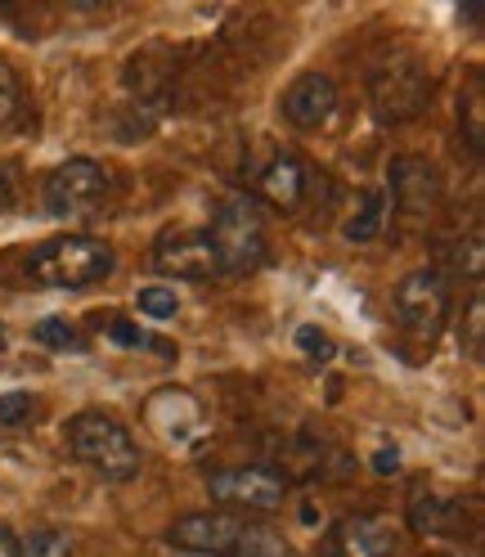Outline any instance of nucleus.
Instances as JSON below:
<instances>
[{
	"instance_id": "1",
	"label": "nucleus",
	"mask_w": 485,
	"mask_h": 557,
	"mask_svg": "<svg viewBox=\"0 0 485 557\" xmlns=\"http://www.w3.org/2000/svg\"><path fill=\"white\" fill-rule=\"evenodd\" d=\"M117 270V252L113 243L90 238V234H59L50 243H41L37 252L27 257V274L32 284L41 288H95Z\"/></svg>"
},
{
	"instance_id": "2",
	"label": "nucleus",
	"mask_w": 485,
	"mask_h": 557,
	"mask_svg": "<svg viewBox=\"0 0 485 557\" xmlns=\"http://www.w3.org/2000/svg\"><path fill=\"white\" fill-rule=\"evenodd\" d=\"M67 449H73L82 463H90L103 481H130L140 472V445L103 409H82L73 423H67Z\"/></svg>"
},
{
	"instance_id": "3",
	"label": "nucleus",
	"mask_w": 485,
	"mask_h": 557,
	"mask_svg": "<svg viewBox=\"0 0 485 557\" xmlns=\"http://www.w3.org/2000/svg\"><path fill=\"white\" fill-rule=\"evenodd\" d=\"M207 238H212V252H216V270H221V274H248V270H257L261 257H265V225H261V212H257V202L242 198V194L216 202Z\"/></svg>"
},
{
	"instance_id": "4",
	"label": "nucleus",
	"mask_w": 485,
	"mask_h": 557,
	"mask_svg": "<svg viewBox=\"0 0 485 557\" xmlns=\"http://www.w3.org/2000/svg\"><path fill=\"white\" fill-rule=\"evenodd\" d=\"M109 198V171L90 158H67L63 166L50 171L46 181V207L59 221H82L95 216L99 202Z\"/></svg>"
},
{
	"instance_id": "5",
	"label": "nucleus",
	"mask_w": 485,
	"mask_h": 557,
	"mask_svg": "<svg viewBox=\"0 0 485 557\" xmlns=\"http://www.w3.org/2000/svg\"><path fill=\"white\" fill-rule=\"evenodd\" d=\"M207 495L225 508H238V512H274L284 499H288V476L274 472L265 463H248V468H221L207 476Z\"/></svg>"
},
{
	"instance_id": "6",
	"label": "nucleus",
	"mask_w": 485,
	"mask_h": 557,
	"mask_svg": "<svg viewBox=\"0 0 485 557\" xmlns=\"http://www.w3.org/2000/svg\"><path fill=\"white\" fill-rule=\"evenodd\" d=\"M369 95H373V109L383 122H409L423 113L432 82L423 73V63H413L409 54H396L387 67H377L369 77Z\"/></svg>"
},
{
	"instance_id": "7",
	"label": "nucleus",
	"mask_w": 485,
	"mask_h": 557,
	"mask_svg": "<svg viewBox=\"0 0 485 557\" xmlns=\"http://www.w3.org/2000/svg\"><path fill=\"white\" fill-rule=\"evenodd\" d=\"M396 315L419 337H436L449 315V284L436 270H409L396 284Z\"/></svg>"
},
{
	"instance_id": "8",
	"label": "nucleus",
	"mask_w": 485,
	"mask_h": 557,
	"mask_svg": "<svg viewBox=\"0 0 485 557\" xmlns=\"http://www.w3.org/2000/svg\"><path fill=\"white\" fill-rule=\"evenodd\" d=\"M145 423H149V432L162 436V445H171V449H194V445L202 441V432H207V418H202L198 400H194L189 392H181V387L153 392L149 405H145Z\"/></svg>"
},
{
	"instance_id": "9",
	"label": "nucleus",
	"mask_w": 485,
	"mask_h": 557,
	"mask_svg": "<svg viewBox=\"0 0 485 557\" xmlns=\"http://www.w3.org/2000/svg\"><path fill=\"white\" fill-rule=\"evenodd\" d=\"M153 270L166 274V278H194V284L221 274L207 230H166V234H158V243H153Z\"/></svg>"
},
{
	"instance_id": "10",
	"label": "nucleus",
	"mask_w": 485,
	"mask_h": 557,
	"mask_svg": "<svg viewBox=\"0 0 485 557\" xmlns=\"http://www.w3.org/2000/svg\"><path fill=\"white\" fill-rule=\"evenodd\" d=\"M238 531H242V517L238 512L202 508V512H185V517L171 521L166 540L176 544V548H185V553H216V557H225L234 548Z\"/></svg>"
},
{
	"instance_id": "11",
	"label": "nucleus",
	"mask_w": 485,
	"mask_h": 557,
	"mask_svg": "<svg viewBox=\"0 0 485 557\" xmlns=\"http://www.w3.org/2000/svg\"><path fill=\"white\" fill-rule=\"evenodd\" d=\"M387 194H391V202L400 207V212L423 216V212H432L436 198H440V171H436L427 158L405 153V158L391 162V185H387Z\"/></svg>"
},
{
	"instance_id": "12",
	"label": "nucleus",
	"mask_w": 485,
	"mask_h": 557,
	"mask_svg": "<svg viewBox=\"0 0 485 557\" xmlns=\"http://www.w3.org/2000/svg\"><path fill=\"white\" fill-rule=\"evenodd\" d=\"M333 113H337V86L324 73H301L284 90V117L297 131H320V126H328Z\"/></svg>"
},
{
	"instance_id": "13",
	"label": "nucleus",
	"mask_w": 485,
	"mask_h": 557,
	"mask_svg": "<svg viewBox=\"0 0 485 557\" xmlns=\"http://www.w3.org/2000/svg\"><path fill=\"white\" fill-rule=\"evenodd\" d=\"M396 531H391V521L383 517H346L333 527L328 535V557H391L396 553Z\"/></svg>"
},
{
	"instance_id": "14",
	"label": "nucleus",
	"mask_w": 485,
	"mask_h": 557,
	"mask_svg": "<svg viewBox=\"0 0 485 557\" xmlns=\"http://www.w3.org/2000/svg\"><path fill=\"white\" fill-rule=\"evenodd\" d=\"M257 194L274 207V212H297L301 198H306V171L293 153L270 158V166L257 176Z\"/></svg>"
},
{
	"instance_id": "15",
	"label": "nucleus",
	"mask_w": 485,
	"mask_h": 557,
	"mask_svg": "<svg viewBox=\"0 0 485 557\" xmlns=\"http://www.w3.org/2000/svg\"><path fill=\"white\" fill-rule=\"evenodd\" d=\"M387 216H391V194L387 189H364L356 216L346 221V238H351V243H373L377 234H383Z\"/></svg>"
},
{
	"instance_id": "16",
	"label": "nucleus",
	"mask_w": 485,
	"mask_h": 557,
	"mask_svg": "<svg viewBox=\"0 0 485 557\" xmlns=\"http://www.w3.org/2000/svg\"><path fill=\"white\" fill-rule=\"evenodd\" d=\"M225 557H297V548L265 521H242V531Z\"/></svg>"
},
{
	"instance_id": "17",
	"label": "nucleus",
	"mask_w": 485,
	"mask_h": 557,
	"mask_svg": "<svg viewBox=\"0 0 485 557\" xmlns=\"http://www.w3.org/2000/svg\"><path fill=\"white\" fill-rule=\"evenodd\" d=\"M459 517H463V508L449 504V499H419L413 504V531L419 535H445V531L459 527Z\"/></svg>"
},
{
	"instance_id": "18",
	"label": "nucleus",
	"mask_w": 485,
	"mask_h": 557,
	"mask_svg": "<svg viewBox=\"0 0 485 557\" xmlns=\"http://www.w3.org/2000/svg\"><path fill=\"white\" fill-rule=\"evenodd\" d=\"M18 557H73V540H67V531L41 527L27 540H18Z\"/></svg>"
},
{
	"instance_id": "19",
	"label": "nucleus",
	"mask_w": 485,
	"mask_h": 557,
	"mask_svg": "<svg viewBox=\"0 0 485 557\" xmlns=\"http://www.w3.org/2000/svg\"><path fill=\"white\" fill-rule=\"evenodd\" d=\"M18 113H23V82L14 67L0 59V131H10L18 122Z\"/></svg>"
},
{
	"instance_id": "20",
	"label": "nucleus",
	"mask_w": 485,
	"mask_h": 557,
	"mask_svg": "<svg viewBox=\"0 0 485 557\" xmlns=\"http://www.w3.org/2000/svg\"><path fill=\"white\" fill-rule=\"evenodd\" d=\"M32 337H37L41 346H50V351H82V346H86V337H82L73 324H67V320H54V315L32 329Z\"/></svg>"
},
{
	"instance_id": "21",
	"label": "nucleus",
	"mask_w": 485,
	"mask_h": 557,
	"mask_svg": "<svg viewBox=\"0 0 485 557\" xmlns=\"http://www.w3.org/2000/svg\"><path fill=\"white\" fill-rule=\"evenodd\" d=\"M140 310L149 320H171L181 310V297L171 288H140Z\"/></svg>"
},
{
	"instance_id": "22",
	"label": "nucleus",
	"mask_w": 485,
	"mask_h": 557,
	"mask_svg": "<svg viewBox=\"0 0 485 557\" xmlns=\"http://www.w3.org/2000/svg\"><path fill=\"white\" fill-rule=\"evenodd\" d=\"M32 413H37V400H32L27 392H10V396H0V423H5V428L27 423Z\"/></svg>"
},
{
	"instance_id": "23",
	"label": "nucleus",
	"mask_w": 485,
	"mask_h": 557,
	"mask_svg": "<svg viewBox=\"0 0 485 557\" xmlns=\"http://www.w3.org/2000/svg\"><path fill=\"white\" fill-rule=\"evenodd\" d=\"M297 346L310 356V360H328L333 356V342H328V333L324 329H315V324H301L297 329Z\"/></svg>"
},
{
	"instance_id": "24",
	"label": "nucleus",
	"mask_w": 485,
	"mask_h": 557,
	"mask_svg": "<svg viewBox=\"0 0 485 557\" xmlns=\"http://www.w3.org/2000/svg\"><path fill=\"white\" fill-rule=\"evenodd\" d=\"M481 103H485V90H481V77H472V109H468V122H472L468 139H472V149L485 145V135H481Z\"/></svg>"
},
{
	"instance_id": "25",
	"label": "nucleus",
	"mask_w": 485,
	"mask_h": 557,
	"mask_svg": "<svg viewBox=\"0 0 485 557\" xmlns=\"http://www.w3.org/2000/svg\"><path fill=\"white\" fill-rule=\"evenodd\" d=\"M109 337L117 342V346H153L140 329H135V324H126V320H113V329H109Z\"/></svg>"
},
{
	"instance_id": "26",
	"label": "nucleus",
	"mask_w": 485,
	"mask_h": 557,
	"mask_svg": "<svg viewBox=\"0 0 485 557\" xmlns=\"http://www.w3.org/2000/svg\"><path fill=\"white\" fill-rule=\"evenodd\" d=\"M373 468L383 472V476H391V472L400 468V455H396V449H377V455H373Z\"/></svg>"
},
{
	"instance_id": "27",
	"label": "nucleus",
	"mask_w": 485,
	"mask_h": 557,
	"mask_svg": "<svg viewBox=\"0 0 485 557\" xmlns=\"http://www.w3.org/2000/svg\"><path fill=\"white\" fill-rule=\"evenodd\" d=\"M0 557H18V535L0 527Z\"/></svg>"
},
{
	"instance_id": "28",
	"label": "nucleus",
	"mask_w": 485,
	"mask_h": 557,
	"mask_svg": "<svg viewBox=\"0 0 485 557\" xmlns=\"http://www.w3.org/2000/svg\"><path fill=\"white\" fill-rule=\"evenodd\" d=\"M481 310H485V301L472 297V329H468L472 333V346H481Z\"/></svg>"
},
{
	"instance_id": "29",
	"label": "nucleus",
	"mask_w": 485,
	"mask_h": 557,
	"mask_svg": "<svg viewBox=\"0 0 485 557\" xmlns=\"http://www.w3.org/2000/svg\"><path fill=\"white\" fill-rule=\"evenodd\" d=\"M0 346H5V333H0Z\"/></svg>"
}]
</instances>
